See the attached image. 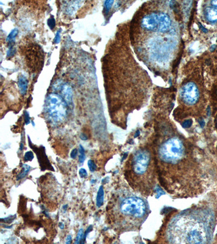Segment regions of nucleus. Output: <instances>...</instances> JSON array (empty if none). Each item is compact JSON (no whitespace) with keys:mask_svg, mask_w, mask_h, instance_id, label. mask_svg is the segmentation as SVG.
Returning a JSON list of instances; mask_svg holds the SVG:
<instances>
[{"mask_svg":"<svg viewBox=\"0 0 217 244\" xmlns=\"http://www.w3.org/2000/svg\"><path fill=\"white\" fill-rule=\"evenodd\" d=\"M92 228H93V226L92 225H90L88 227V228L86 230V231L84 232V239L86 240V238L88 236V234L90 233V232L92 231Z\"/></svg>","mask_w":217,"mask_h":244,"instance_id":"obj_25","label":"nucleus"},{"mask_svg":"<svg viewBox=\"0 0 217 244\" xmlns=\"http://www.w3.org/2000/svg\"><path fill=\"white\" fill-rule=\"evenodd\" d=\"M96 180H94V179H92L91 181V183H92V184H94L95 182H96Z\"/></svg>","mask_w":217,"mask_h":244,"instance_id":"obj_36","label":"nucleus"},{"mask_svg":"<svg viewBox=\"0 0 217 244\" xmlns=\"http://www.w3.org/2000/svg\"><path fill=\"white\" fill-rule=\"evenodd\" d=\"M217 48V45H213L212 46H211L210 48V50L211 52H213L214 50H215V49Z\"/></svg>","mask_w":217,"mask_h":244,"instance_id":"obj_30","label":"nucleus"},{"mask_svg":"<svg viewBox=\"0 0 217 244\" xmlns=\"http://www.w3.org/2000/svg\"><path fill=\"white\" fill-rule=\"evenodd\" d=\"M213 219L207 209L197 205L176 213L165 230L168 244H206L211 240Z\"/></svg>","mask_w":217,"mask_h":244,"instance_id":"obj_2","label":"nucleus"},{"mask_svg":"<svg viewBox=\"0 0 217 244\" xmlns=\"http://www.w3.org/2000/svg\"><path fill=\"white\" fill-rule=\"evenodd\" d=\"M17 217V215H10L9 217H7L5 218H1V221L2 222H6V223H12L14 219L16 218Z\"/></svg>","mask_w":217,"mask_h":244,"instance_id":"obj_17","label":"nucleus"},{"mask_svg":"<svg viewBox=\"0 0 217 244\" xmlns=\"http://www.w3.org/2000/svg\"><path fill=\"white\" fill-rule=\"evenodd\" d=\"M200 28H201V29L203 30V31H204V32H205V33H206V32H207V30L206 29H205L204 27H203V26L201 25H200Z\"/></svg>","mask_w":217,"mask_h":244,"instance_id":"obj_33","label":"nucleus"},{"mask_svg":"<svg viewBox=\"0 0 217 244\" xmlns=\"http://www.w3.org/2000/svg\"><path fill=\"white\" fill-rule=\"evenodd\" d=\"M80 139L82 140H83V141H86V140H88V137H87V136L85 134H81L80 135Z\"/></svg>","mask_w":217,"mask_h":244,"instance_id":"obj_29","label":"nucleus"},{"mask_svg":"<svg viewBox=\"0 0 217 244\" xmlns=\"http://www.w3.org/2000/svg\"><path fill=\"white\" fill-rule=\"evenodd\" d=\"M31 169V167H29L28 165L26 164H24L22 165V170H21V172L19 174V175L17 176V180L19 181L20 179H23L27 175V174L28 173L29 170Z\"/></svg>","mask_w":217,"mask_h":244,"instance_id":"obj_13","label":"nucleus"},{"mask_svg":"<svg viewBox=\"0 0 217 244\" xmlns=\"http://www.w3.org/2000/svg\"><path fill=\"white\" fill-rule=\"evenodd\" d=\"M28 80L25 75L21 74L19 76L17 84H18L20 91L21 92L22 95H25L26 93L27 88H28Z\"/></svg>","mask_w":217,"mask_h":244,"instance_id":"obj_9","label":"nucleus"},{"mask_svg":"<svg viewBox=\"0 0 217 244\" xmlns=\"http://www.w3.org/2000/svg\"><path fill=\"white\" fill-rule=\"evenodd\" d=\"M60 31H58L56 32V35L54 38V43L55 44H59L60 41Z\"/></svg>","mask_w":217,"mask_h":244,"instance_id":"obj_23","label":"nucleus"},{"mask_svg":"<svg viewBox=\"0 0 217 244\" xmlns=\"http://www.w3.org/2000/svg\"><path fill=\"white\" fill-rule=\"evenodd\" d=\"M206 17L207 19L212 22H217V7H208L206 9Z\"/></svg>","mask_w":217,"mask_h":244,"instance_id":"obj_10","label":"nucleus"},{"mask_svg":"<svg viewBox=\"0 0 217 244\" xmlns=\"http://www.w3.org/2000/svg\"><path fill=\"white\" fill-rule=\"evenodd\" d=\"M28 137L29 146L34 150V152H36L42 171H44L46 170L54 171V168L50 162L48 157L46 155L45 147L44 146H40L38 148L36 147L31 143L29 136H28Z\"/></svg>","mask_w":217,"mask_h":244,"instance_id":"obj_7","label":"nucleus"},{"mask_svg":"<svg viewBox=\"0 0 217 244\" xmlns=\"http://www.w3.org/2000/svg\"><path fill=\"white\" fill-rule=\"evenodd\" d=\"M19 31H18V29L17 28H15V29H13L11 33H9L8 36H7V41L9 43L11 42H13L15 41V38L17 37V35L18 34Z\"/></svg>","mask_w":217,"mask_h":244,"instance_id":"obj_15","label":"nucleus"},{"mask_svg":"<svg viewBox=\"0 0 217 244\" xmlns=\"http://www.w3.org/2000/svg\"><path fill=\"white\" fill-rule=\"evenodd\" d=\"M31 124H32V125H33V127H35V124H34V123L33 121H31Z\"/></svg>","mask_w":217,"mask_h":244,"instance_id":"obj_37","label":"nucleus"},{"mask_svg":"<svg viewBox=\"0 0 217 244\" xmlns=\"http://www.w3.org/2000/svg\"><path fill=\"white\" fill-rule=\"evenodd\" d=\"M71 242H72V237L71 235H68L66 238V244H71Z\"/></svg>","mask_w":217,"mask_h":244,"instance_id":"obj_28","label":"nucleus"},{"mask_svg":"<svg viewBox=\"0 0 217 244\" xmlns=\"http://www.w3.org/2000/svg\"><path fill=\"white\" fill-rule=\"evenodd\" d=\"M79 174L81 178H85L88 176V173L84 168H81L79 171Z\"/></svg>","mask_w":217,"mask_h":244,"instance_id":"obj_22","label":"nucleus"},{"mask_svg":"<svg viewBox=\"0 0 217 244\" xmlns=\"http://www.w3.org/2000/svg\"><path fill=\"white\" fill-rule=\"evenodd\" d=\"M15 54V50L14 49L13 47H11L9 49L8 52L7 53V57H12L14 56Z\"/></svg>","mask_w":217,"mask_h":244,"instance_id":"obj_24","label":"nucleus"},{"mask_svg":"<svg viewBox=\"0 0 217 244\" xmlns=\"http://www.w3.org/2000/svg\"><path fill=\"white\" fill-rule=\"evenodd\" d=\"M113 1H106L104 3L105 8L107 13H108L113 3Z\"/></svg>","mask_w":217,"mask_h":244,"instance_id":"obj_21","label":"nucleus"},{"mask_svg":"<svg viewBox=\"0 0 217 244\" xmlns=\"http://www.w3.org/2000/svg\"><path fill=\"white\" fill-rule=\"evenodd\" d=\"M104 192L102 186H100L98 189L97 198H96V206L98 207H100L104 203Z\"/></svg>","mask_w":217,"mask_h":244,"instance_id":"obj_11","label":"nucleus"},{"mask_svg":"<svg viewBox=\"0 0 217 244\" xmlns=\"http://www.w3.org/2000/svg\"><path fill=\"white\" fill-rule=\"evenodd\" d=\"M88 165L89 168L91 172H94L96 170L97 166H96V164L94 163V162L92 160H89L88 162Z\"/></svg>","mask_w":217,"mask_h":244,"instance_id":"obj_20","label":"nucleus"},{"mask_svg":"<svg viewBox=\"0 0 217 244\" xmlns=\"http://www.w3.org/2000/svg\"><path fill=\"white\" fill-rule=\"evenodd\" d=\"M180 98L185 105L196 104L200 98V91L196 84L191 81L185 84L181 89Z\"/></svg>","mask_w":217,"mask_h":244,"instance_id":"obj_6","label":"nucleus"},{"mask_svg":"<svg viewBox=\"0 0 217 244\" xmlns=\"http://www.w3.org/2000/svg\"><path fill=\"white\" fill-rule=\"evenodd\" d=\"M23 143H21V144H20V150H22V149H23Z\"/></svg>","mask_w":217,"mask_h":244,"instance_id":"obj_34","label":"nucleus"},{"mask_svg":"<svg viewBox=\"0 0 217 244\" xmlns=\"http://www.w3.org/2000/svg\"><path fill=\"white\" fill-rule=\"evenodd\" d=\"M159 184L177 198L198 196L205 188L203 157L197 146L170 125H159L152 145Z\"/></svg>","mask_w":217,"mask_h":244,"instance_id":"obj_1","label":"nucleus"},{"mask_svg":"<svg viewBox=\"0 0 217 244\" xmlns=\"http://www.w3.org/2000/svg\"><path fill=\"white\" fill-rule=\"evenodd\" d=\"M67 207H68V205H67V204H66V205H64V206H63V208L64 209V211H66V210L67 209Z\"/></svg>","mask_w":217,"mask_h":244,"instance_id":"obj_35","label":"nucleus"},{"mask_svg":"<svg viewBox=\"0 0 217 244\" xmlns=\"http://www.w3.org/2000/svg\"><path fill=\"white\" fill-rule=\"evenodd\" d=\"M79 152L80 154L79 156V161L80 163H83L85 160V153L84 148L81 145H80L79 146Z\"/></svg>","mask_w":217,"mask_h":244,"instance_id":"obj_16","label":"nucleus"},{"mask_svg":"<svg viewBox=\"0 0 217 244\" xmlns=\"http://www.w3.org/2000/svg\"><path fill=\"white\" fill-rule=\"evenodd\" d=\"M211 3L213 7L217 8V1H211Z\"/></svg>","mask_w":217,"mask_h":244,"instance_id":"obj_31","label":"nucleus"},{"mask_svg":"<svg viewBox=\"0 0 217 244\" xmlns=\"http://www.w3.org/2000/svg\"><path fill=\"white\" fill-rule=\"evenodd\" d=\"M117 206L119 223L125 231H139L150 214L148 203L144 196L135 192H124Z\"/></svg>","mask_w":217,"mask_h":244,"instance_id":"obj_4","label":"nucleus"},{"mask_svg":"<svg viewBox=\"0 0 217 244\" xmlns=\"http://www.w3.org/2000/svg\"><path fill=\"white\" fill-rule=\"evenodd\" d=\"M71 5L69 6L67 8V13L69 14H73L75 11L80 8L82 3L81 1H72L71 2Z\"/></svg>","mask_w":217,"mask_h":244,"instance_id":"obj_12","label":"nucleus"},{"mask_svg":"<svg viewBox=\"0 0 217 244\" xmlns=\"http://www.w3.org/2000/svg\"><path fill=\"white\" fill-rule=\"evenodd\" d=\"M25 123L26 125H28L30 123V118L28 113L27 111L25 112Z\"/></svg>","mask_w":217,"mask_h":244,"instance_id":"obj_27","label":"nucleus"},{"mask_svg":"<svg viewBox=\"0 0 217 244\" xmlns=\"http://www.w3.org/2000/svg\"><path fill=\"white\" fill-rule=\"evenodd\" d=\"M63 89H62V94L64 96V99L65 102L67 103H70L72 100L73 97V92L70 86L69 85H63Z\"/></svg>","mask_w":217,"mask_h":244,"instance_id":"obj_8","label":"nucleus"},{"mask_svg":"<svg viewBox=\"0 0 217 244\" xmlns=\"http://www.w3.org/2000/svg\"><path fill=\"white\" fill-rule=\"evenodd\" d=\"M125 175L136 193L144 197L157 193L159 179L152 146L141 147L132 155Z\"/></svg>","mask_w":217,"mask_h":244,"instance_id":"obj_3","label":"nucleus"},{"mask_svg":"<svg viewBox=\"0 0 217 244\" xmlns=\"http://www.w3.org/2000/svg\"><path fill=\"white\" fill-rule=\"evenodd\" d=\"M78 155V150L77 149H74L71 152V157L72 159H75Z\"/></svg>","mask_w":217,"mask_h":244,"instance_id":"obj_26","label":"nucleus"},{"mask_svg":"<svg viewBox=\"0 0 217 244\" xmlns=\"http://www.w3.org/2000/svg\"><path fill=\"white\" fill-rule=\"evenodd\" d=\"M85 242L84 239V232L83 228H80L78 233L77 234V236L75 238V244H84Z\"/></svg>","mask_w":217,"mask_h":244,"instance_id":"obj_14","label":"nucleus"},{"mask_svg":"<svg viewBox=\"0 0 217 244\" xmlns=\"http://www.w3.org/2000/svg\"><path fill=\"white\" fill-rule=\"evenodd\" d=\"M45 110L51 121L54 123H60L67 115V103L58 94L51 93L46 98Z\"/></svg>","mask_w":217,"mask_h":244,"instance_id":"obj_5","label":"nucleus"},{"mask_svg":"<svg viewBox=\"0 0 217 244\" xmlns=\"http://www.w3.org/2000/svg\"><path fill=\"white\" fill-rule=\"evenodd\" d=\"M59 227L60 228L61 230H63L64 228V224L63 222H60L59 224Z\"/></svg>","mask_w":217,"mask_h":244,"instance_id":"obj_32","label":"nucleus"},{"mask_svg":"<svg viewBox=\"0 0 217 244\" xmlns=\"http://www.w3.org/2000/svg\"><path fill=\"white\" fill-rule=\"evenodd\" d=\"M55 20L54 19L53 17H51L48 19V21H47V25L50 27V28L51 29H54V27H55Z\"/></svg>","mask_w":217,"mask_h":244,"instance_id":"obj_19","label":"nucleus"},{"mask_svg":"<svg viewBox=\"0 0 217 244\" xmlns=\"http://www.w3.org/2000/svg\"><path fill=\"white\" fill-rule=\"evenodd\" d=\"M34 159V154L33 152L31 151H27L26 152L25 156H24V160L25 161L28 162V161H31Z\"/></svg>","mask_w":217,"mask_h":244,"instance_id":"obj_18","label":"nucleus"}]
</instances>
